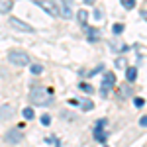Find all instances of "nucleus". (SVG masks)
Returning a JSON list of instances; mask_svg holds the SVG:
<instances>
[{
  "instance_id": "f257e3e1",
  "label": "nucleus",
  "mask_w": 147,
  "mask_h": 147,
  "mask_svg": "<svg viewBox=\"0 0 147 147\" xmlns=\"http://www.w3.org/2000/svg\"><path fill=\"white\" fill-rule=\"evenodd\" d=\"M30 102L35 106H51L53 104V94L45 86H34L30 90Z\"/></svg>"
},
{
  "instance_id": "f03ea898",
  "label": "nucleus",
  "mask_w": 147,
  "mask_h": 147,
  "mask_svg": "<svg viewBox=\"0 0 147 147\" xmlns=\"http://www.w3.org/2000/svg\"><path fill=\"white\" fill-rule=\"evenodd\" d=\"M8 61H10V63H14L16 67H26V65L30 63V57H28V53H26V51L14 49V51H10V53H8Z\"/></svg>"
},
{
  "instance_id": "7ed1b4c3",
  "label": "nucleus",
  "mask_w": 147,
  "mask_h": 147,
  "mask_svg": "<svg viewBox=\"0 0 147 147\" xmlns=\"http://www.w3.org/2000/svg\"><path fill=\"white\" fill-rule=\"evenodd\" d=\"M114 84H116V77H114V73H106L104 75V79H102V86H100V94L102 96H106L108 90H112Z\"/></svg>"
},
{
  "instance_id": "20e7f679",
  "label": "nucleus",
  "mask_w": 147,
  "mask_h": 147,
  "mask_svg": "<svg viewBox=\"0 0 147 147\" xmlns=\"http://www.w3.org/2000/svg\"><path fill=\"white\" fill-rule=\"evenodd\" d=\"M35 4H37L41 10H45L49 16H53V18H57V16H59V10H57V6L51 2V0H39V2H35Z\"/></svg>"
},
{
  "instance_id": "39448f33",
  "label": "nucleus",
  "mask_w": 147,
  "mask_h": 147,
  "mask_svg": "<svg viewBox=\"0 0 147 147\" xmlns=\"http://www.w3.org/2000/svg\"><path fill=\"white\" fill-rule=\"evenodd\" d=\"M8 24H10V28H14V30H18V32H34V28L30 26V24H26V22H22V20H18V18H14L12 16L10 20H8Z\"/></svg>"
},
{
  "instance_id": "423d86ee",
  "label": "nucleus",
  "mask_w": 147,
  "mask_h": 147,
  "mask_svg": "<svg viewBox=\"0 0 147 147\" xmlns=\"http://www.w3.org/2000/svg\"><path fill=\"white\" fill-rule=\"evenodd\" d=\"M4 139L8 141V143H20L24 139V131L18 127V129H10V131H6V136H4Z\"/></svg>"
},
{
  "instance_id": "0eeeda50",
  "label": "nucleus",
  "mask_w": 147,
  "mask_h": 147,
  "mask_svg": "<svg viewBox=\"0 0 147 147\" xmlns=\"http://www.w3.org/2000/svg\"><path fill=\"white\" fill-rule=\"evenodd\" d=\"M92 136H94L96 141H100V143H106V141H108V131H104V129H102V125H98V124H96V127H94Z\"/></svg>"
},
{
  "instance_id": "6e6552de",
  "label": "nucleus",
  "mask_w": 147,
  "mask_h": 147,
  "mask_svg": "<svg viewBox=\"0 0 147 147\" xmlns=\"http://www.w3.org/2000/svg\"><path fill=\"white\" fill-rule=\"evenodd\" d=\"M12 114H14V106H10V104H4V106L0 108V122H4V120H10Z\"/></svg>"
},
{
  "instance_id": "1a4fd4ad",
  "label": "nucleus",
  "mask_w": 147,
  "mask_h": 147,
  "mask_svg": "<svg viewBox=\"0 0 147 147\" xmlns=\"http://www.w3.org/2000/svg\"><path fill=\"white\" fill-rule=\"evenodd\" d=\"M57 10H59V14H61L63 18H71V16H73V12H71V4H67L65 0L59 4V8H57Z\"/></svg>"
},
{
  "instance_id": "9d476101",
  "label": "nucleus",
  "mask_w": 147,
  "mask_h": 147,
  "mask_svg": "<svg viewBox=\"0 0 147 147\" xmlns=\"http://www.w3.org/2000/svg\"><path fill=\"white\" fill-rule=\"evenodd\" d=\"M125 77H127V82H134L137 77V69L136 67H127L125 69Z\"/></svg>"
},
{
  "instance_id": "9b49d317",
  "label": "nucleus",
  "mask_w": 147,
  "mask_h": 147,
  "mask_svg": "<svg viewBox=\"0 0 147 147\" xmlns=\"http://www.w3.org/2000/svg\"><path fill=\"white\" fill-rule=\"evenodd\" d=\"M77 18H79L80 26H86V22H88V12L86 10H79L77 12Z\"/></svg>"
},
{
  "instance_id": "f8f14e48",
  "label": "nucleus",
  "mask_w": 147,
  "mask_h": 147,
  "mask_svg": "<svg viewBox=\"0 0 147 147\" xmlns=\"http://www.w3.org/2000/svg\"><path fill=\"white\" fill-rule=\"evenodd\" d=\"M10 8H12V2H10V0H2V2H0V12H2V14L10 12Z\"/></svg>"
},
{
  "instance_id": "ddd939ff",
  "label": "nucleus",
  "mask_w": 147,
  "mask_h": 147,
  "mask_svg": "<svg viewBox=\"0 0 147 147\" xmlns=\"http://www.w3.org/2000/svg\"><path fill=\"white\" fill-rule=\"evenodd\" d=\"M24 118H26V120H34V118H35V112H34V110H32V108H24Z\"/></svg>"
},
{
  "instance_id": "4468645a",
  "label": "nucleus",
  "mask_w": 147,
  "mask_h": 147,
  "mask_svg": "<svg viewBox=\"0 0 147 147\" xmlns=\"http://www.w3.org/2000/svg\"><path fill=\"white\" fill-rule=\"evenodd\" d=\"M45 143H51V145L59 147V145H61V139H57L55 136H49V137H45Z\"/></svg>"
},
{
  "instance_id": "2eb2a0df",
  "label": "nucleus",
  "mask_w": 147,
  "mask_h": 147,
  "mask_svg": "<svg viewBox=\"0 0 147 147\" xmlns=\"http://www.w3.org/2000/svg\"><path fill=\"white\" fill-rule=\"evenodd\" d=\"M122 6H124L125 10H131L136 6V0H122Z\"/></svg>"
},
{
  "instance_id": "dca6fc26",
  "label": "nucleus",
  "mask_w": 147,
  "mask_h": 147,
  "mask_svg": "<svg viewBox=\"0 0 147 147\" xmlns=\"http://www.w3.org/2000/svg\"><path fill=\"white\" fill-rule=\"evenodd\" d=\"M30 71H32V73H34V75H41V73H43V67H41V65H37V63H35V65H32V67H30Z\"/></svg>"
},
{
  "instance_id": "f3484780",
  "label": "nucleus",
  "mask_w": 147,
  "mask_h": 147,
  "mask_svg": "<svg viewBox=\"0 0 147 147\" xmlns=\"http://www.w3.org/2000/svg\"><path fill=\"white\" fill-rule=\"evenodd\" d=\"M88 41H98V32L96 30H88Z\"/></svg>"
},
{
  "instance_id": "a211bd4d",
  "label": "nucleus",
  "mask_w": 147,
  "mask_h": 147,
  "mask_svg": "<svg viewBox=\"0 0 147 147\" xmlns=\"http://www.w3.org/2000/svg\"><path fill=\"white\" fill-rule=\"evenodd\" d=\"M112 32H114V34H116V35H120V34H122V32H124V26H122V24H116V26H114V28H112Z\"/></svg>"
},
{
  "instance_id": "6ab92c4d",
  "label": "nucleus",
  "mask_w": 147,
  "mask_h": 147,
  "mask_svg": "<svg viewBox=\"0 0 147 147\" xmlns=\"http://www.w3.org/2000/svg\"><path fill=\"white\" fill-rule=\"evenodd\" d=\"M79 86H80V88H82L84 92H90V94H92V86H90V84H86V82H80Z\"/></svg>"
},
{
  "instance_id": "aec40b11",
  "label": "nucleus",
  "mask_w": 147,
  "mask_h": 147,
  "mask_svg": "<svg viewBox=\"0 0 147 147\" xmlns=\"http://www.w3.org/2000/svg\"><path fill=\"white\" fill-rule=\"evenodd\" d=\"M80 106H82V110H92V102L90 100H84Z\"/></svg>"
},
{
  "instance_id": "412c9836",
  "label": "nucleus",
  "mask_w": 147,
  "mask_h": 147,
  "mask_svg": "<svg viewBox=\"0 0 147 147\" xmlns=\"http://www.w3.org/2000/svg\"><path fill=\"white\" fill-rule=\"evenodd\" d=\"M41 124H43V125H49V124H51V118H49L47 114H43V116H41Z\"/></svg>"
},
{
  "instance_id": "4be33fe9",
  "label": "nucleus",
  "mask_w": 147,
  "mask_h": 147,
  "mask_svg": "<svg viewBox=\"0 0 147 147\" xmlns=\"http://www.w3.org/2000/svg\"><path fill=\"white\" fill-rule=\"evenodd\" d=\"M102 69H104V65H98L96 69H92V71H90V77H94V75H98V73H100Z\"/></svg>"
},
{
  "instance_id": "5701e85b",
  "label": "nucleus",
  "mask_w": 147,
  "mask_h": 147,
  "mask_svg": "<svg viewBox=\"0 0 147 147\" xmlns=\"http://www.w3.org/2000/svg\"><path fill=\"white\" fill-rule=\"evenodd\" d=\"M134 104H136L137 108H141V106L145 104V100H143V98H134Z\"/></svg>"
},
{
  "instance_id": "b1692460",
  "label": "nucleus",
  "mask_w": 147,
  "mask_h": 147,
  "mask_svg": "<svg viewBox=\"0 0 147 147\" xmlns=\"http://www.w3.org/2000/svg\"><path fill=\"white\" fill-rule=\"evenodd\" d=\"M116 65H118V67H120V69L127 67V65H125V59H116Z\"/></svg>"
},
{
  "instance_id": "393cba45",
  "label": "nucleus",
  "mask_w": 147,
  "mask_h": 147,
  "mask_svg": "<svg viewBox=\"0 0 147 147\" xmlns=\"http://www.w3.org/2000/svg\"><path fill=\"white\" fill-rule=\"evenodd\" d=\"M139 125H141V127H145V125H147V118H145V116H141V120H139Z\"/></svg>"
},
{
  "instance_id": "a878e982",
  "label": "nucleus",
  "mask_w": 147,
  "mask_h": 147,
  "mask_svg": "<svg viewBox=\"0 0 147 147\" xmlns=\"http://www.w3.org/2000/svg\"><path fill=\"white\" fill-rule=\"evenodd\" d=\"M84 2H86V4H94L96 0H84Z\"/></svg>"
}]
</instances>
